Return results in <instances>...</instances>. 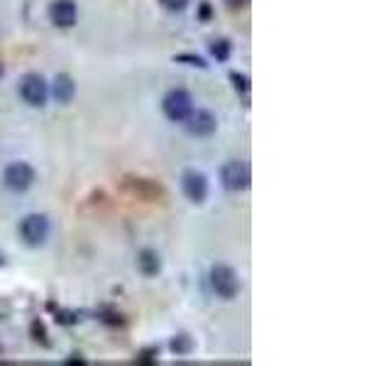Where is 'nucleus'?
Wrapping results in <instances>:
<instances>
[{"instance_id": "obj_13", "label": "nucleus", "mask_w": 391, "mask_h": 366, "mask_svg": "<svg viewBox=\"0 0 391 366\" xmlns=\"http://www.w3.org/2000/svg\"><path fill=\"white\" fill-rule=\"evenodd\" d=\"M191 347H193V344H191V339H188L186 334H179V337L172 342V349L177 354H188V352H191Z\"/></svg>"}, {"instance_id": "obj_5", "label": "nucleus", "mask_w": 391, "mask_h": 366, "mask_svg": "<svg viewBox=\"0 0 391 366\" xmlns=\"http://www.w3.org/2000/svg\"><path fill=\"white\" fill-rule=\"evenodd\" d=\"M20 237L25 240V244L39 247L47 242L49 237V220L44 215H27V218L20 223Z\"/></svg>"}, {"instance_id": "obj_10", "label": "nucleus", "mask_w": 391, "mask_h": 366, "mask_svg": "<svg viewBox=\"0 0 391 366\" xmlns=\"http://www.w3.org/2000/svg\"><path fill=\"white\" fill-rule=\"evenodd\" d=\"M76 93V84L71 76L66 74H59L54 79V86H51V96L56 98V103H71V98H74Z\"/></svg>"}, {"instance_id": "obj_9", "label": "nucleus", "mask_w": 391, "mask_h": 366, "mask_svg": "<svg viewBox=\"0 0 391 366\" xmlns=\"http://www.w3.org/2000/svg\"><path fill=\"white\" fill-rule=\"evenodd\" d=\"M76 18H79V10H76L74 0H54V3L49 5V20L56 27H61V30L74 27Z\"/></svg>"}, {"instance_id": "obj_15", "label": "nucleus", "mask_w": 391, "mask_h": 366, "mask_svg": "<svg viewBox=\"0 0 391 366\" xmlns=\"http://www.w3.org/2000/svg\"><path fill=\"white\" fill-rule=\"evenodd\" d=\"M159 3L164 5L167 10H172V13H179V10H184L188 5V0H159Z\"/></svg>"}, {"instance_id": "obj_1", "label": "nucleus", "mask_w": 391, "mask_h": 366, "mask_svg": "<svg viewBox=\"0 0 391 366\" xmlns=\"http://www.w3.org/2000/svg\"><path fill=\"white\" fill-rule=\"evenodd\" d=\"M210 288L218 293L223 301H233L240 293V278L235 274V269L225 264H218L210 269Z\"/></svg>"}, {"instance_id": "obj_17", "label": "nucleus", "mask_w": 391, "mask_h": 366, "mask_svg": "<svg viewBox=\"0 0 391 366\" xmlns=\"http://www.w3.org/2000/svg\"><path fill=\"white\" fill-rule=\"evenodd\" d=\"M32 332L37 334V337H34V339H42V342H47V339H44V327H42V325H39V322H34V325H32Z\"/></svg>"}, {"instance_id": "obj_6", "label": "nucleus", "mask_w": 391, "mask_h": 366, "mask_svg": "<svg viewBox=\"0 0 391 366\" xmlns=\"http://www.w3.org/2000/svg\"><path fill=\"white\" fill-rule=\"evenodd\" d=\"M3 183L8 185L10 190H15V193H23V190H27L30 185L34 183V169L25 162L10 164L3 174Z\"/></svg>"}, {"instance_id": "obj_4", "label": "nucleus", "mask_w": 391, "mask_h": 366, "mask_svg": "<svg viewBox=\"0 0 391 366\" xmlns=\"http://www.w3.org/2000/svg\"><path fill=\"white\" fill-rule=\"evenodd\" d=\"M20 96H23V100L27 103V105L42 107L44 103H47V96H49L47 81H44L39 74L23 76V81H20Z\"/></svg>"}, {"instance_id": "obj_14", "label": "nucleus", "mask_w": 391, "mask_h": 366, "mask_svg": "<svg viewBox=\"0 0 391 366\" xmlns=\"http://www.w3.org/2000/svg\"><path fill=\"white\" fill-rule=\"evenodd\" d=\"M230 81H233V86L238 91H243V93L250 91V79H247V76H243V74H230Z\"/></svg>"}, {"instance_id": "obj_2", "label": "nucleus", "mask_w": 391, "mask_h": 366, "mask_svg": "<svg viewBox=\"0 0 391 366\" xmlns=\"http://www.w3.org/2000/svg\"><path fill=\"white\" fill-rule=\"evenodd\" d=\"M162 110L172 122H184L193 110V98L186 91H169L162 100Z\"/></svg>"}, {"instance_id": "obj_20", "label": "nucleus", "mask_w": 391, "mask_h": 366, "mask_svg": "<svg viewBox=\"0 0 391 366\" xmlns=\"http://www.w3.org/2000/svg\"><path fill=\"white\" fill-rule=\"evenodd\" d=\"M0 264H3V256H0Z\"/></svg>"}, {"instance_id": "obj_12", "label": "nucleus", "mask_w": 391, "mask_h": 366, "mask_svg": "<svg viewBox=\"0 0 391 366\" xmlns=\"http://www.w3.org/2000/svg\"><path fill=\"white\" fill-rule=\"evenodd\" d=\"M210 51H213V56L218 61H225L230 56V42L228 39H215V42L210 44Z\"/></svg>"}, {"instance_id": "obj_18", "label": "nucleus", "mask_w": 391, "mask_h": 366, "mask_svg": "<svg viewBox=\"0 0 391 366\" xmlns=\"http://www.w3.org/2000/svg\"><path fill=\"white\" fill-rule=\"evenodd\" d=\"M225 3H228V5H230V8H240V5H243V3H245V0H225Z\"/></svg>"}, {"instance_id": "obj_7", "label": "nucleus", "mask_w": 391, "mask_h": 366, "mask_svg": "<svg viewBox=\"0 0 391 366\" xmlns=\"http://www.w3.org/2000/svg\"><path fill=\"white\" fill-rule=\"evenodd\" d=\"M184 125H186L188 135H193V137H210L218 130V120H215V115L208 110H191L186 120H184Z\"/></svg>"}, {"instance_id": "obj_3", "label": "nucleus", "mask_w": 391, "mask_h": 366, "mask_svg": "<svg viewBox=\"0 0 391 366\" xmlns=\"http://www.w3.org/2000/svg\"><path fill=\"white\" fill-rule=\"evenodd\" d=\"M220 181L228 190H245L250 188L252 183V169L247 162H230L223 166V171H220Z\"/></svg>"}, {"instance_id": "obj_19", "label": "nucleus", "mask_w": 391, "mask_h": 366, "mask_svg": "<svg viewBox=\"0 0 391 366\" xmlns=\"http://www.w3.org/2000/svg\"><path fill=\"white\" fill-rule=\"evenodd\" d=\"M200 15H203V18H208V15H210V8H208V3H203V8H200Z\"/></svg>"}, {"instance_id": "obj_16", "label": "nucleus", "mask_w": 391, "mask_h": 366, "mask_svg": "<svg viewBox=\"0 0 391 366\" xmlns=\"http://www.w3.org/2000/svg\"><path fill=\"white\" fill-rule=\"evenodd\" d=\"M179 61H188V66H200V69H203L205 66V61L200 59V56H186V54H181V56H177Z\"/></svg>"}, {"instance_id": "obj_8", "label": "nucleus", "mask_w": 391, "mask_h": 366, "mask_svg": "<svg viewBox=\"0 0 391 366\" xmlns=\"http://www.w3.org/2000/svg\"><path fill=\"white\" fill-rule=\"evenodd\" d=\"M181 188H184V195H186L191 203H203L205 195H208V178H205V174L196 171V169H188L181 176Z\"/></svg>"}, {"instance_id": "obj_11", "label": "nucleus", "mask_w": 391, "mask_h": 366, "mask_svg": "<svg viewBox=\"0 0 391 366\" xmlns=\"http://www.w3.org/2000/svg\"><path fill=\"white\" fill-rule=\"evenodd\" d=\"M137 266H140V271L145 276H157L159 269H162V264H159V256L154 254L152 249L140 251V256H137Z\"/></svg>"}]
</instances>
